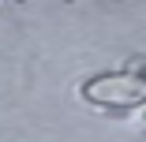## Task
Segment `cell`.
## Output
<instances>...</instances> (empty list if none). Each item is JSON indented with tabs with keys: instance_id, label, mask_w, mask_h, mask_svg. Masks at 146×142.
<instances>
[{
	"instance_id": "6da1fadb",
	"label": "cell",
	"mask_w": 146,
	"mask_h": 142,
	"mask_svg": "<svg viewBox=\"0 0 146 142\" xmlns=\"http://www.w3.org/2000/svg\"><path fill=\"white\" fill-rule=\"evenodd\" d=\"M82 97L101 108H135V105H146V79L131 71H109L86 82Z\"/></svg>"
}]
</instances>
